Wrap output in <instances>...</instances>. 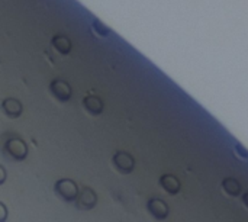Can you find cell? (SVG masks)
Wrapping results in <instances>:
<instances>
[{
	"label": "cell",
	"instance_id": "obj_1",
	"mask_svg": "<svg viewBox=\"0 0 248 222\" xmlns=\"http://www.w3.org/2000/svg\"><path fill=\"white\" fill-rule=\"evenodd\" d=\"M3 153L13 161H23L28 156V145L17 137L9 138L3 145Z\"/></svg>",
	"mask_w": 248,
	"mask_h": 222
},
{
	"label": "cell",
	"instance_id": "obj_12",
	"mask_svg": "<svg viewBox=\"0 0 248 222\" xmlns=\"http://www.w3.org/2000/svg\"><path fill=\"white\" fill-rule=\"evenodd\" d=\"M7 215H9V212H7L6 205H4L3 202H0V222H6Z\"/></svg>",
	"mask_w": 248,
	"mask_h": 222
},
{
	"label": "cell",
	"instance_id": "obj_6",
	"mask_svg": "<svg viewBox=\"0 0 248 222\" xmlns=\"http://www.w3.org/2000/svg\"><path fill=\"white\" fill-rule=\"evenodd\" d=\"M148 211L157 220H164L169 215V208H167L166 202L161 199H151L148 202Z\"/></svg>",
	"mask_w": 248,
	"mask_h": 222
},
{
	"label": "cell",
	"instance_id": "obj_13",
	"mask_svg": "<svg viewBox=\"0 0 248 222\" xmlns=\"http://www.w3.org/2000/svg\"><path fill=\"white\" fill-rule=\"evenodd\" d=\"M7 179V173H6V169L3 166H0V185H3Z\"/></svg>",
	"mask_w": 248,
	"mask_h": 222
},
{
	"label": "cell",
	"instance_id": "obj_4",
	"mask_svg": "<svg viewBox=\"0 0 248 222\" xmlns=\"http://www.w3.org/2000/svg\"><path fill=\"white\" fill-rule=\"evenodd\" d=\"M49 90L51 93L60 100V102H67L71 97V87L67 81L61 80V79H55L51 81L49 84Z\"/></svg>",
	"mask_w": 248,
	"mask_h": 222
},
{
	"label": "cell",
	"instance_id": "obj_5",
	"mask_svg": "<svg viewBox=\"0 0 248 222\" xmlns=\"http://www.w3.org/2000/svg\"><path fill=\"white\" fill-rule=\"evenodd\" d=\"M113 163L121 173H131L134 170V166H135L134 157L125 151H118L113 156Z\"/></svg>",
	"mask_w": 248,
	"mask_h": 222
},
{
	"label": "cell",
	"instance_id": "obj_2",
	"mask_svg": "<svg viewBox=\"0 0 248 222\" xmlns=\"http://www.w3.org/2000/svg\"><path fill=\"white\" fill-rule=\"evenodd\" d=\"M55 193L65 202H74L78 195V186L71 179H60L54 188Z\"/></svg>",
	"mask_w": 248,
	"mask_h": 222
},
{
	"label": "cell",
	"instance_id": "obj_14",
	"mask_svg": "<svg viewBox=\"0 0 248 222\" xmlns=\"http://www.w3.org/2000/svg\"><path fill=\"white\" fill-rule=\"evenodd\" d=\"M244 204H246V205L248 206V193H246V195H244Z\"/></svg>",
	"mask_w": 248,
	"mask_h": 222
},
{
	"label": "cell",
	"instance_id": "obj_3",
	"mask_svg": "<svg viewBox=\"0 0 248 222\" xmlns=\"http://www.w3.org/2000/svg\"><path fill=\"white\" fill-rule=\"evenodd\" d=\"M76 202V206L77 209H81V211H90L96 206V202H97V195L93 189L90 188H83L81 190H78V195H77V199L74 201Z\"/></svg>",
	"mask_w": 248,
	"mask_h": 222
},
{
	"label": "cell",
	"instance_id": "obj_8",
	"mask_svg": "<svg viewBox=\"0 0 248 222\" xmlns=\"http://www.w3.org/2000/svg\"><path fill=\"white\" fill-rule=\"evenodd\" d=\"M83 105L87 109V112H90L92 115H99L103 111V102L97 96H87V97H84Z\"/></svg>",
	"mask_w": 248,
	"mask_h": 222
},
{
	"label": "cell",
	"instance_id": "obj_11",
	"mask_svg": "<svg viewBox=\"0 0 248 222\" xmlns=\"http://www.w3.org/2000/svg\"><path fill=\"white\" fill-rule=\"evenodd\" d=\"M224 190L231 196H237L240 193V185L235 179H227L224 180Z\"/></svg>",
	"mask_w": 248,
	"mask_h": 222
},
{
	"label": "cell",
	"instance_id": "obj_7",
	"mask_svg": "<svg viewBox=\"0 0 248 222\" xmlns=\"http://www.w3.org/2000/svg\"><path fill=\"white\" fill-rule=\"evenodd\" d=\"M1 108L4 111V113L10 118H17L20 116L23 108H22V103L17 100V99H13V97H9L6 100H3L1 103Z\"/></svg>",
	"mask_w": 248,
	"mask_h": 222
},
{
	"label": "cell",
	"instance_id": "obj_10",
	"mask_svg": "<svg viewBox=\"0 0 248 222\" xmlns=\"http://www.w3.org/2000/svg\"><path fill=\"white\" fill-rule=\"evenodd\" d=\"M52 44H54V47H55L61 54H68L70 49H71V42H70V39H68L67 36H62V35L55 36V38L52 39Z\"/></svg>",
	"mask_w": 248,
	"mask_h": 222
},
{
	"label": "cell",
	"instance_id": "obj_9",
	"mask_svg": "<svg viewBox=\"0 0 248 222\" xmlns=\"http://www.w3.org/2000/svg\"><path fill=\"white\" fill-rule=\"evenodd\" d=\"M160 183H161V186H163L169 193H171V195H176V193L179 192V189H180L179 180H177L174 176H171V174H164V176L160 179Z\"/></svg>",
	"mask_w": 248,
	"mask_h": 222
}]
</instances>
